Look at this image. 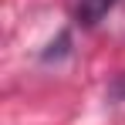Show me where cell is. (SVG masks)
I'll list each match as a JSON object with an SVG mask.
<instances>
[{
	"mask_svg": "<svg viewBox=\"0 0 125 125\" xmlns=\"http://www.w3.org/2000/svg\"><path fill=\"white\" fill-rule=\"evenodd\" d=\"M115 3H122V0H81L78 10H74V17H78L81 27H98V24L108 17V10H112Z\"/></svg>",
	"mask_w": 125,
	"mask_h": 125,
	"instance_id": "cell-1",
	"label": "cell"
}]
</instances>
